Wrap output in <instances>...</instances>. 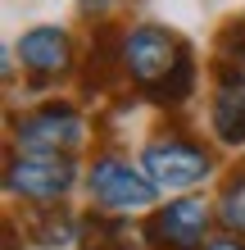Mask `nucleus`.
<instances>
[{
  "label": "nucleus",
  "mask_w": 245,
  "mask_h": 250,
  "mask_svg": "<svg viewBox=\"0 0 245 250\" xmlns=\"http://www.w3.org/2000/svg\"><path fill=\"white\" fill-rule=\"evenodd\" d=\"M191 86H195V64H191V55H182V60L150 86V96L159 100V105H182V100L191 96Z\"/></svg>",
  "instance_id": "obj_9"
},
{
  "label": "nucleus",
  "mask_w": 245,
  "mask_h": 250,
  "mask_svg": "<svg viewBox=\"0 0 245 250\" xmlns=\"http://www.w3.org/2000/svg\"><path fill=\"white\" fill-rule=\"evenodd\" d=\"M82 119L77 109L68 105H46V109H32L14 123V146L19 150H32V155H68L73 146L82 141Z\"/></svg>",
  "instance_id": "obj_4"
},
{
  "label": "nucleus",
  "mask_w": 245,
  "mask_h": 250,
  "mask_svg": "<svg viewBox=\"0 0 245 250\" xmlns=\"http://www.w3.org/2000/svg\"><path fill=\"white\" fill-rule=\"evenodd\" d=\"M19 60H23V68L50 78V73H64L73 64V46H68V37L59 27H27L19 37Z\"/></svg>",
  "instance_id": "obj_8"
},
{
  "label": "nucleus",
  "mask_w": 245,
  "mask_h": 250,
  "mask_svg": "<svg viewBox=\"0 0 245 250\" xmlns=\"http://www.w3.org/2000/svg\"><path fill=\"white\" fill-rule=\"evenodd\" d=\"M141 168L150 173L154 187L182 191V187L205 182L209 168H213V159H209L205 146H195V141H186V137H159V141H150L146 150H141Z\"/></svg>",
  "instance_id": "obj_2"
},
{
  "label": "nucleus",
  "mask_w": 245,
  "mask_h": 250,
  "mask_svg": "<svg viewBox=\"0 0 245 250\" xmlns=\"http://www.w3.org/2000/svg\"><path fill=\"white\" fill-rule=\"evenodd\" d=\"M91 200L100 205V209H109V214H132V209H150L154 205V187L150 182V173L146 168H132L127 159H95L91 164Z\"/></svg>",
  "instance_id": "obj_1"
},
{
  "label": "nucleus",
  "mask_w": 245,
  "mask_h": 250,
  "mask_svg": "<svg viewBox=\"0 0 245 250\" xmlns=\"http://www.w3.org/2000/svg\"><path fill=\"white\" fill-rule=\"evenodd\" d=\"M213 137L223 146L245 141V78L236 68H223L218 91H213Z\"/></svg>",
  "instance_id": "obj_7"
},
{
  "label": "nucleus",
  "mask_w": 245,
  "mask_h": 250,
  "mask_svg": "<svg viewBox=\"0 0 245 250\" xmlns=\"http://www.w3.org/2000/svg\"><path fill=\"white\" fill-rule=\"evenodd\" d=\"M5 182H9L14 196L37 200V205H50L55 196H64V191L77 182V164L68 155H32V150H19V155L9 159Z\"/></svg>",
  "instance_id": "obj_3"
},
{
  "label": "nucleus",
  "mask_w": 245,
  "mask_h": 250,
  "mask_svg": "<svg viewBox=\"0 0 245 250\" xmlns=\"http://www.w3.org/2000/svg\"><path fill=\"white\" fill-rule=\"evenodd\" d=\"M118 60H123V68L132 73L141 86H154L172 64L182 60V46L164 32V27L141 23V27H132V32H123V41H118Z\"/></svg>",
  "instance_id": "obj_5"
},
{
  "label": "nucleus",
  "mask_w": 245,
  "mask_h": 250,
  "mask_svg": "<svg viewBox=\"0 0 245 250\" xmlns=\"http://www.w3.org/2000/svg\"><path fill=\"white\" fill-rule=\"evenodd\" d=\"M205 250H245V241H236V237H213V241H205Z\"/></svg>",
  "instance_id": "obj_12"
},
{
  "label": "nucleus",
  "mask_w": 245,
  "mask_h": 250,
  "mask_svg": "<svg viewBox=\"0 0 245 250\" xmlns=\"http://www.w3.org/2000/svg\"><path fill=\"white\" fill-rule=\"evenodd\" d=\"M86 250H132V246L123 241V232H113V228H109L105 237H95V246H86Z\"/></svg>",
  "instance_id": "obj_11"
},
{
  "label": "nucleus",
  "mask_w": 245,
  "mask_h": 250,
  "mask_svg": "<svg viewBox=\"0 0 245 250\" xmlns=\"http://www.w3.org/2000/svg\"><path fill=\"white\" fill-rule=\"evenodd\" d=\"M218 218H223L227 232H241V237H245V178L227 182L223 200H218Z\"/></svg>",
  "instance_id": "obj_10"
},
{
  "label": "nucleus",
  "mask_w": 245,
  "mask_h": 250,
  "mask_svg": "<svg viewBox=\"0 0 245 250\" xmlns=\"http://www.w3.org/2000/svg\"><path fill=\"white\" fill-rule=\"evenodd\" d=\"M209 232V205L205 200H168L150 218V237L172 250H200Z\"/></svg>",
  "instance_id": "obj_6"
}]
</instances>
